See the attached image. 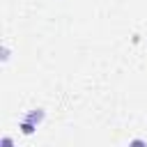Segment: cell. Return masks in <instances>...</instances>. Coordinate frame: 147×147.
I'll return each mask as SVG.
<instances>
[{"mask_svg": "<svg viewBox=\"0 0 147 147\" xmlns=\"http://www.w3.org/2000/svg\"><path fill=\"white\" fill-rule=\"evenodd\" d=\"M44 117H46V113H44L41 108H34V110H30V113L25 115V122H30V124L39 126V124L44 122Z\"/></svg>", "mask_w": 147, "mask_h": 147, "instance_id": "cell-1", "label": "cell"}, {"mask_svg": "<svg viewBox=\"0 0 147 147\" xmlns=\"http://www.w3.org/2000/svg\"><path fill=\"white\" fill-rule=\"evenodd\" d=\"M18 129H21V133H23V136H32V133L37 131V126H34V124H30V122H25V119L21 122V126H18Z\"/></svg>", "mask_w": 147, "mask_h": 147, "instance_id": "cell-2", "label": "cell"}, {"mask_svg": "<svg viewBox=\"0 0 147 147\" xmlns=\"http://www.w3.org/2000/svg\"><path fill=\"white\" fill-rule=\"evenodd\" d=\"M129 147H147V142H145L142 138H133V140L129 142Z\"/></svg>", "mask_w": 147, "mask_h": 147, "instance_id": "cell-3", "label": "cell"}, {"mask_svg": "<svg viewBox=\"0 0 147 147\" xmlns=\"http://www.w3.org/2000/svg\"><path fill=\"white\" fill-rule=\"evenodd\" d=\"M0 147H14V140H11L9 136H2V140H0Z\"/></svg>", "mask_w": 147, "mask_h": 147, "instance_id": "cell-4", "label": "cell"}, {"mask_svg": "<svg viewBox=\"0 0 147 147\" xmlns=\"http://www.w3.org/2000/svg\"><path fill=\"white\" fill-rule=\"evenodd\" d=\"M7 60H9V48L2 46V62H7Z\"/></svg>", "mask_w": 147, "mask_h": 147, "instance_id": "cell-5", "label": "cell"}]
</instances>
